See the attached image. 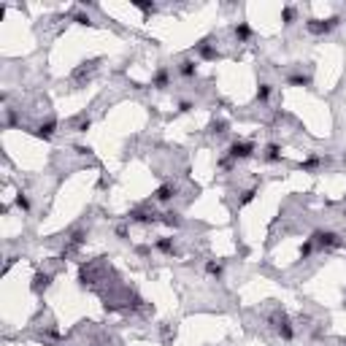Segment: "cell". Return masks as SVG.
I'll return each instance as SVG.
<instances>
[{
  "instance_id": "cell-1",
  "label": "cell",
  "mask_w": 346,
  "mask_h": 346,
  "mask_svg": "<svg viewBox=\"0 0 346 346\" xmlns=\"http://www.w3.org/2000/svg\"><path fill=\"white\" fill-rule=\"evenodd\" d=\"M338 22H341L338 16H330V19H309V22H306V30L314 33V35H328L330 30H335V27H338Z\"/></svg>"
},
{
  "instance_id": "cell-2",
  "label": "cell",
  "mask_w": 346,
  "mask_h": 346,
  "mask_svg": "<svg viewBox=\"0 0 346 346\" xmlns=\"http://www.w3.org/2000/svg\"><path fill=\"white\" fill-rule=\"evenodd\" d=\"M311 238H314V244L319 249H338L341 246V235L333 233V230H314Z\"/></svg>"
},
{
  "instance_id": "cell-3",
  "label": "cell",
  "mask_w": 346,
  "mask_h": 346,
  "mask_svg": "<svg viewBox=\"0 0 346 346\" xmlns=\"http://www.w3.org/2000/svg\"><path fill=\"white\" fill-rule=\"evenodd\" d=\"M252 154H254V144H252V141H233L230 149H227V157L233 160V163H238V160H249Z\"/></svg>"
},
{
  "instance_id": "cell-4",
  "label": "cell",
  "mask_w": 346,
  "mask_h": 346,
  "mask_svg": "<svg viewBox=\"0 0 346 346\" xmlns=\"http://www.w3.org/2000/svg\"><path fill=\"white\" fill-rule=\"evenodd\" d=\"M273 328H276V333L281 335L284 341H292V338H295V328H292V322L287 319L284 314H276V316H273Z\"/></svg>"
},
{
  "instance_id": "cell-5",
  "label": "cell",
  "mask_w": 346,
  "mask_h": 346,
  "mask_svg": "<svg viewBox=\"0 0 346 346\" xmlns=\"http://www.w3.org/2000/svg\"><path fill=\"white\" fill-rule=\"evenodd\" d=\"M176 192H179L176 184H160V187L151 192V200L154 203H170L173 198H176Z\"/></svg>"
},
{
  "instance_id": "cell-6",
  "label": "cell",
  "mask_w": 346,
  "mask_h": 346,
  "mask_svg": "<svg viewBox=\"0 0 346 346\" xmlns=\"http://www.w3.org/2000/svg\"><path fill=\"white\" fill-rule=\"evenodd\" d=\"M127 219L130 222H141V225H157L160 216L154 214V211H144V208H132L130 214H127Z\"/></svg>"
},
{
  "instance_id": "cell-7",
  "label": "cell",
  "mask_w": 346,
  "mask_h": 346,
  "mask_svg": "<svg viewBox=\"0 0 346 346\" xmlns=\"http://www.w3.org/2000/svg\"><path fill=\"white\" fill-rule=\"evenodd\" d=\"M54 132H57V119L51 116V119H46V122H41V125H38L35 135L41 141H51V138H54Z\"/></svg>"
},
{
  "instance_id": "cell-8",
  "label": "cell",
  "mask_w": 346,
  "mask_h": 346,
  "mask_svg": "<svg viewBox=\"0 0 346 346\" xmlns=\"http://www.w3.org/2000/svg\"><path fill=\"white\" fill-rule=\"evenodd\" d=\"M51 287V273H44V271H38L35 276H33V292L35 295H41V292H46Z\"/></svg>"
},
{
  "instance_id": "cell-9",
  "label": "cell",
  "mask_w": 346,
  "mask_h": 346,
  "mask_svg": "<svg viewBox=\"0 0 346 346\" xmlns=\"http://www.w3.org/2000/svg\"><path fill=\"white\" fill-rule=\"evenodd\" d=\"M195 54L203 57V60H219V51L211 46V41H200V44H195Z\"/></svg>"
},
{
  "instance_id": "cell-10",
  "label": "cell",
  "mask_w": 346,
  "mask_h": 346,
  "mask_svg": "<svg viewBox=\"0 0 346 346\" xmlns=\"http://www.w3.org/2000/svg\"><path fill=\"white\" fill-rule=\"evenodd\" d=\"M151 87L154 89H168L170 87V70L168 68H157V73L151 76Z\"/></svg>"
},
{
  "instance_id": "cell-11",
  "label": "cell",
  "mask_w": 346,
  "mask_h": 346,
  "mask_svg": "<svg viewBox=\"0 0 346 346\" xmlns=\"http://www.w3.org/2000/svg\"><path fill=\"white\" fill-rule=\"evenodd\" d=\"M154 249L163 252V254H168V257L176 254V244H173V238H157V241H154Z\"/></svg>"
},
{
  "instance_id": "cell-12",
  "label": "cell",
  "mask_w": 346,
  "mask_h": 346,
  "mask_svg": "<svg viewBox=\"0 0 346 346\" xmlns=\"http://www.w3.org/2000/svg\"><path fill=\"white\" fill-rule=\"evenodd\" d=\"M179 73H181L184 79H195L198 76V63L195 60H181V63H179Z\"/></svg>"
},
{
  "instance_id": "cell-13",
  "label": "cell",
  "mask_w": 346,
  "mask_h": 346,
  "mask_svg": "<svg viewBox=\"0 0 346 346\" xmlns=\"http://www.w3.org/2000/svg\"><path fill=\"white\" fill-rule=\"evenodd\" d=\"M322 163H325V160H322V157H319V154H309V157L303 160V163H300V165H297V168H300V170H306V173H314V170H316V168H319V165H322Z\"/></svg>"
},
{
  "instance_id": "cell-14",
  "label": "cell",
  "mask_w": 346,
  "mask_h": 346,
  "mask_svg": "<svg viewBox=\"0 0 346 346\" xmlns=\"http://www.w3.org/2000/svg\"><path fill=\"white\" fill-rule=\"evenodd\" d=\"M263 160H265V163H281V146H279V144H268V146H265Z\"/></svg>"
},
{
  "instance_id": "cell-15",
  "label": "cell",
  "mask_w": 346,
  "mask_h": 346,
  "mask_svg": "<svg viewBox=\"0 0 346 346\" xmlns=\"http://www.w3.org/2000/svg\"><path fill=\"white\" fill-rule=\"evenodd\" d=\"M206 273L214 279H222V273H225V263H219V260H208L206 263Z\"/></svg>"
},
{
  "instance_id": "cell-16",
  "label": "cell",
  "mask_w": 346,
  "mask_h": 346,
  "mask_svg": "<svg viewBox=\"0 0 346 346\" xmlns=\"http://www.w3.org/2000/svg\"><path fill=\"white\" fill-rule=\"evenodd\" d=\"M233 35L238 38L241 44H244V41H249V38H252V27L246 25V22H238V25L233 27Z\"/></svg>"
},
{
  "instance_id": "cell-17",
  "label": "cell",
  "mask_w": 346,
  "mask_h": 346,
  "mask_svg": "<svg viewBox=\"0 0 346 346\" xmlns=\"http://www.w3.org/2000/svg\"><path fill=\"white\" fill-rule=\"evenodd\" d=\"M271 92H273L271 84H260V89H257V103H268V100H271Z\"/></svg>"
},
{
  "instance_id": "cell-18",
  "label": "cell",
  "mask_w": 346,
  "mask_h": 346,
  "mask_svg": "<svg viewBox=\"0 0 346 346\" xmlns=\"http://www.w3.org/2000/svg\"><path fill=\"white\" fill-rule=\"evenodd\" d=\"M160 222L168 225V227H181V216H179V214H163V216H160Z\"/></svg>"
},
{
  "instance_id": "cell-19",
  "label": "cell",
  "mask_w": 346,
  "mask_h": 346,
  "mask_svg": "<svg viewBox=\"0 0 346 346\" xmlns=\"http://www.w3.org/2000/svg\"><path fill=\"white\" fill-rule=\"evenodd\" d=\"M314 238H306V241H303V246H300V257L303 260H306V257H311V254H314Z\"/></svg>"
},
{
  "instance_id": "cell-20",
  "label": "cell",
  "mask_w": 346,
  "mask_h": 346,
  "mask_svg": "<svg viewBox=\"0 0 346 346\" xmlns=\"http://www.w3.org/2000/svg\"><path fill=\"white\" fill-rule=\"evenodd\" d=\"M16 206L22 208V211H25V214H30V208H33V203H30V198L25 195V192H19L16 195Z\"/></svg>"
},
{
  "instance_id": "cell-21",
  "label": "cell",
  "mask_w": 346,
  "mask_h": 346,
  "mask_svg": "<svg viewBox=\"0 0 346 346\" xmlns=\"http://www.w3.org/2000/svg\"><path fill=\"white\" fill-rule=\"evenodd\" d=\"M132 6L138 8V11H144L146 16H149V14H154V11H157V6H154V3H141V0H132Z\"/></svg>"
},
{
  "instance_id": "cell-22",
  "label": "cell",
  "mask_w": 346,
  "mask_h": 346,
  "mask_svg": "<svg viewBox=\"0 0 346 346\" xmlns=\"http://www.w3.org/2000/svg\"><path fill=\"white\" fill-rule=\"evenodd\" d=\"M281 19H284V25H292V22H295V8L287 6V8L281 11Z\"/></svg>"
},
{
  "instance_id": "cell-23",
  "label": "cell",
  "mask_w": 346,
  "mask_h": 346,
  "mask_svg": "<svg viewBox=\"0 0 346 346\" xmlns=\"http://www.w3.org/2000/svg\"><path fill=\"white\" fill-rule=\"evenodd\" d=\"M254 195H257V187L246 189V192H244V198L238 200V206H246V203H252V200H254Z\"/></svg>"
},
{
  "instance_id": "cell-24",
  "label": "cell",
  "mask_w": 346,
  "mask_h": 346,
  "mask_svg": "<svg viewBox=\"0 0 346 346\" xmlns=\"http://www.w3.org/2000/svg\"><path fill=\"white\" fill-rule=\"evenodd\" d=\"M208 130L214 132V135H222V132H227V122H211Z\"/></svg>"
},
{
  "instance_id": "cell-25",
  "label": "cell",
  "mask_w": 346,
  "mask_h": 346,
  "mask_svg": "<svg viewBox=\"0 0 346 346\" xmlns=\"http://www.w3.org/2000/svg\"><path fill=\"white\" fill-rule=\"evenodd\" d=\"M73 19H76V22H79V25H92V19H89L87 14H76Z\"/></svg>"
},
{
  "instance_id": "cell-26",
  "label": "cell",
  "mask_w": 346,
  "mask_h": 346,
  "mask_svg": "<svg viewBox=\"0 0 346 346\" xmlns=\"http://www.w3.org/2000/svg\"><path fill=\"white\" fill-rule=\"evenodd\" d=\"M89 125H92V122H89V119H82V122H79V127H76V130H79V132H87V130H89Z\"/></svg>"
},
{
  "instance_id": "cell-27",
  "label": "cell",
  "mask_w": 346,
  "mask_h": 346,
  "mask_svg": "<svg viewBox=\"0 0 346 346\" xmlns=\"http://www.w3.org/2000/svg\"><path fill=\"white\" fill-rule=\"evenodd\" d=\"M189 108H192V103H189V100H181V103H179V111H181V114H187Z\"/></svg>"
}]
</instances>
